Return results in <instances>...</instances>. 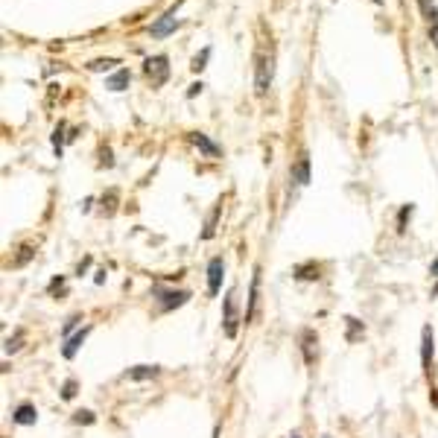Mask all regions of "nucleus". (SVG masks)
I'll use <instances>...</instances> for the list:
<instances>
[{
	"label": "nucleus",
	"instance_id": "nucleus-16",
	"mask_svg": "<svg viewBox=\"0 0 438 438\" xmlns=\"http://www.w3.org/2000/svg\"><path fill=\"white\" fill-rule=\"evenodd\" d=\"M129 82H132V73H129L126 67H120V70H114L112 76L105 79V88H108V91H126Z\"/></svg>",
	"mask_w": 438,
	"mask_h": 438
},
{
	"label": "nucleus",
	"instance_id": "nucleus-14",
	"mask_svg": "<svg viewBox=\"0 0 438 438\" xmlns=\"http://www.w3.org/2000/svg\"><path fill=\"white\" fill-rule=\"evenodd\" d=\"M35 421H39V409L32 404H18L12 409V424H18V427H32Z\"/></svg>",
	"mask_w": 438,
	"mask_h": 438
},
{
	"label": "nucleus",
	"instance_id": "nucleus-13",
	"mask_svg": "<svg viewBox=\"0 0 438 438\" xmlns=\"http://www.w3.org/2000/svg\"><path fill=\"white\" fill-rule=\"evenodd\" d=\"M88 336H91V324H85L82 331H76L73 336H67V339H65V348H62V357H65V359H73V357L79 354V348L85 345V339H88Z\"/></svg>",
	"mask_w": 438,
	"mask_h": 438
},
{
	"label": "nucleus",
	"instance_id": "nucleus-19",
	"mask_svg": "<svg viewBox=\"0 0 438 438\" xmlns=\"http://www.w3.org/2000/svg\"><path fill=\"white\" fill-rule=\"evenodd\" d=\"M418 6H421V15L427 18L430 27H438V6H435V0H418Z\"/></svg>",
	"mask_w": 438,
	"mask_h": 438
},
{
	"label": "nucleus",
	"instance_id": "nucleus-22",
	"mask_svg": "<svg viewBox=\"0 0 438 438\" xmlns=\"http://www.w3.org/2000/svg\"><path fill=\"white\" fill-rule=\"evenodd\" d=\"M120 65V59H94V62H88V70L100 73V70H112Z\"/></svg>",
	"mask_w": 438,
	"mask_h": 438
},
{
	"label": "nucleus",
	"instance_id": "nucleus-23",
	"mask_svg": "<svg viewBox=\"0 0 438 438\" xmlns=\"http://www.w3.org/2000/svg\"><path fill=\"white\" fill-rule=\"evenodd\" d=\"M76 392H79V380L76 377H67V380L62 383V400H73Z\"/></svg>",
	"mask_w": 438,
	"mask_h": 438
},
{
	"label": "nucleus",
	"instance_id": "nucleus-28",
	"mask_svg": "<svg viewBox=\"0 0 438 438\" xmlns=\"http://www.w3.org/2000/svg\"><path fill=\"white\" fill-rule=\"evenodd\" d=\"M96 415L91 409H79V412H73V424H94Z\"/></svg>",
	"mask_w": 438,
	"mask_h": 438
},
{
	"label": "nucleus",
	"instance_id": "nucleus-27",
	"mask_svg": "<svg viewBox=\"0 0 438 438\" xmlns=\"http://www.w3.org/2000/svg\"><path fill=\"white\" fill-rule=\"evenodd\" d=\"M62 140H65V123H59L56 132H53V149H56L59 158H62Z\"/></svg>",
	"mask_w": 438,
	"mask_h": 438
},
{
	"label": "nucleus",
	"instance_id": "nucleus-8",
	"mask_svg": "<svg viewBox=\"0 0 438 438\" xmlns=\"http://www.w3.org/2000/svg\"><path fill=\"white\" fill-rule=\"evenodd\" d=\"M258 307H260V266H254L251 284H249V304H246V313H242V322L251 324V319L258 315Z\"/></svg>",
	"mask_w": 438,
	"mask_h": 438
},
{
	"label": "nucleus",
	"instance_id": "nucleus-31",
	"mask_svg": "<svg viewBox=\"0 0 438 438\" xmlns=\"http://www.w3.org/2000/svg\"><path fill=\"white\" fill-rule=\"evenodd\" d=\"M62 286H65V275H59V278H53V281H50L47 292H56V289H62Z\"/></svg>",
	"mask_w": 438,
	"mask_h": 438
},
{
	"label": "nucleus",
	"instance_id": "nucleus-34",
	"mask_svg": "<svg viewBox=\"0 0 438 438\" xmlns=\"http://www.w3.org/2000/svg\"><path fill=\"white\" fill-rule=\"evenodd\" d=\"M430 39H432V44H435V50H438V27H430Z\"/></svg>",
	"mask_w": 438,
	"mask_h": 438
},
{
	"label": "nucleus",
	"instance_id": "nucleus-26",
	"mask_svg": "<svg viewBox=\"0 0 438 438\" xmlns=\"http://www.w3.org/2000/svg\"><path fill=\"white\" fill-rule=\"evenodd\" d=\"M117 196L120 193L117 190H108L105 196H103V211H105V216H112L114 213V205H117Z\"/></svg>",
	"mask_w": 438,
	"mask_h": 438
},
{
	"label": "nucleus",
	"instance_id": "nucleus-5",
	"mask_svg": "<svg viewBox=\"0 0 438 438\" xmlns=\"http://www.w3.org/2000/svg\"><path fill=\"white\" fill-rule=\"evenodd\" d=\"M432 357H435V331L432 324H424L421 331V371L432 386Z\"/></svg>",
	"mask_w": 438,
	"mask_h": 438
},
{
	"label": "nucleus",
	"instance_id": "nucleus-24",
	"mask_svg": "<svg viewBox=\"0 0 438 438\" xmlns=\"http://www.w3.org/2000/svg\"><path fill=\"white\" fill-rule=\"evenodd\" d=\"M21 345H23V331H15V336H9V339H6L3 351H6V354H18Z\"/></svg>",
	"mask_w": 438,
	"mask_h": 438
},
{
	"label": "nucleus",
	"instance_id": "nucleus-33",
	"mask_svg": "<svg viewBox=\"0 0 438 438\" xmlns=\"http://www.w3.org/2000/svg\"><path fill=\"white\" fill-rule=\"evenodd\" d=\"M430 400H432V406H438V388L430 386Z\"/></svg>",
	"mask_w": 438,
	"mask_h": 438
},
{
	"label": "nucleus",
	"instance_id": "nucleus-9",
	"mask_svg": "<svg viewBox=\"0 0 438 438\" xmlns=\"http://www.w3.org/2000/svg\"><path fill=\"white\" fill-rule=\"evenodd\" d=\"M222 281H225V260H222V254H216V258L208 260V295L211 298L219 295Z\"/></svg>",
	"mask_w": 438,
	"mask_h": 438
},
{
	"label": "nucleus",
	"instance_id": "nucleus-12",
	"mask_svg": "<svg viewBox=\"0 0 438 438\" xmlns=\"http://www.w3.org/2000/svg\"><path fill=\"white\" fill-rule=\"evenodd\" d=\"M158 374H161V365H132V368L123 371V380L143 383V380H155Z\"/></svg>",
	"mask_w": 438,
	"mask_h": 438
},
{
	"label": "nucleus",
	"instance_id": "nucleus-30",
	"mask_svg": "<svg viewBox=\"0 0 438 438\" xmlns=\"http://www.w3.org/2000/svg\"><path fill=\"white\" fill-rule=\"evenodd\" d=\"M100 155H103V161H100V167H114V158H112V149H100Z\"/></svg>",
	"mask_w": 438,
	"mask_h": 438
},
{
	"label": "nucleus",
	"instance_id": "nucleus-29",
	"mask_svg": "<svg viewBox=\"0 0 438 438\" xmlns=\"http://www.w3.org/2000/svg\"><path fill=\"white\" fill-rule=\"evenodd\" d=\"M79 322H82V315H79V313H73L70 319L65 322V327H62V336H65V339L73 336V331H76V324H79Z\"/></svg>",
	"mask_w": 438,
	"mask_h": 438
},
{
	"label": "nucleus",
	"instance_id": "nucleus-18",
	"mask_svg": "<svg viewBox=\"0 0 438 438\" xmlns=\"http://www.w3.org/2000/svg\"><path fill=\"white\" fill-rule=\"evenodd\" d=\"M345 324H348V333H345L348 342H357V339H362V336H365V324H362L359 319H354V315H348Z\"/></svg>",
	"mask_w": 438,
	"mask_h": 438
},
{
	"label": "nucleus",
	"instance_id": "nucleus-3",
	"mask_svg": "<svg viewBox=\"0 0 438 438\" xmlns=\"http://www.w3.org/2000/svg\"><path fill=\"white\" fill-rule=\"evenodd\" d=\"M143 73H146V79H149L152 88H161V85L169 79V59H167V53H158V56L146 59Z\"/></svg>",
	"mask_w": 438,
	"mask_h": 438
},
{
	"label": "nucleus",
	"instance_id": "nucleus-11",
	"mask_svg": "<svg viewBox=\"0 0 438 438\" xmlns=\"http://www.w3.org/2000/svg\"><path fill=\"white\" fill-rule=\"evenodd\" d=\"M187 140H190L193 146H196V149H199L205 158H219V155H222V146L213 143L208 135H205V132H190Z\"/></svg>",
	"mask_w": 438,
	"mask_h": 438
},
{
	"label": "nucleus",
	"instance_id": "nucleus-35",
	"mask_svg": "<svg viewBox=\"0 0 438 438\" xmlns=\"http://www.w3.org/2000/svg\"><path fill=\"white\" fill-rule=\"evenodd\" d=\"M103 281H105V272L100 269V272H96V275H94V284H103Z\"/></svg>",
	"mask_w": 438,
	"mask_h": 438
},
{
	"label": "nucleus",
	"instance_id": "nucleus-21",
	"mask_svg": "<svg viewBox=\"0 0 438 438\" xmlns=\"http://www.w3.org/2000/svg\"><path fill=\"white\" fill-rule=\"evenodd\" d=\"M415 213V205H404V208H400V213H397V234H404L406 231V222H409V216Z\"/></svg>",
	"mask_w": 438,
	"mask_h": 438
},
{
	"label": "nucleus",
	"instance_id": "nucleus-15",
	"mask_svg": "<svg viewBox=\"0 0 438 438\" xmlns=\"http://www.w3.org/2000/svg\"><path fill=\"white\" fill-rule=\"evenodd\" d=\"M292 278H295V281H319L322 278V266L319 263H298L295 269H292Z\"/></svg>",
	"mask_w": 438,
	"mask_h": 438
},
{
	"label": "nucleus",
	"instance_id": "nucleus-25",
	"mask_svg": "<svg viewBox=\"0 0 438 438\" xmlns=\"http://www.w3.org/2000/svg\"><path fill=\"white\" fill-rule=\"evenodd\" d=\"M32 254H35V249L30 246V242H27V246H21V254H18L15 260H12V266H15V269H21L23 263H30V260H32Z\"/></svg>",
	"mask_w": 438,
	"mask_h": 438
},
{
	"label": "nucleus",
	"instance_id": "nucleus-2",
	"mask_svg": "<svg viewBox=\"0 0 438 438\" xmlns=\"http://www.w3.org/2000/svg\"><path fill=\"white\" fill-rule=\"evenodd\" d=\"M152 298L158 304V313H173L185 307L190 301V289H176V286H152Z\"/></svg>",
	"mask_w": 438,
	"mask_h": 438
},
{
	"label": "nucleus",
	"instance_id": "nucleus-4",
	"mask_svg": "<svg viewBox=\"0 0 438 438\" xmlns=\"http://www.w3.org/2000/svg\"><path fill=\"white\" fill-rule=\"evenodd\" d=\"M240 313H237V289H228V295L222 301V331L228 339H237L240 331Z\"/></svg>",
	"mask_w": 438,
	"mask_h": 438
},
{
	"label": "nucleus",
	"instance_id": "nucleus-32",
	"mask_svg": "<svg viewBox=\"0 0 438 438\" xmlns=\"http://www.w3.org/2000/svg\"><path fill=\"white\" fill-rule=\"evenodd\" d=\"M202 88H205L202 82H193V85H190V91H187V100H193L196 94H202Z\"/></svg>",
	"mask_w": 438,
	"mask_h": 438
},
{
	"label": "nucleus",
	"instance_id": "nucleus-36",
	"mask_svg": "<svg viewBox=\"0 0 438 438\" xmlns=\"http://www.w3.org/2000/svg\"><path fill=\"white\" fill-rule=\"evenodd\" d=\"M430 275H432V278H438V258H435V263L430 266Z\"/></svg>",
	"mask_w": 438,
	"mask_h": 438
},
{
	"label": "nucleus",
	"instance_id": "nucleus-38",
	"mask_svg": "<svg viewBox=\"0 0 438 438\" xmlns=\"http://www.w3.org/2000/svg\"><path fill=\"white\" fill-rule=\"evenodd\" d=\"M289 438H301V435H298V432H292V435H289Z\"/></svg>",
	"mask_w": 438,
	"mask_h": 438
},
{
	"label": "nucleus",
	"instance_id": "nucleus-17",
	"mask_svg": "<svg viewBox=\"0 0 438 438\" xmlns=\"http://www.w3.org/2000/svg\"><path fill=\"white\" fill-rule=\"evenodd\" d=\"M219 216H222V202H216V205H213V211L208 213V219H205V231H202V240H211V237L216 234Z\"/></svg>",
	"mask_w": 438,
	"mask_h": 438
},
{
	"label": "nucleus",
	"instance_id": "nucleus-10",
	"mask_svg": "<svg viewBox=\"0 0 438 438\" xmlns=\"http://www.w3.org/2000/svg\"><path fill=\"white\" fill-rule=\"evenodd\" d=\"M289 178L295 181L298 187L310 185V152H307V149H301V155L295 158V164L289 167Z\"/></svg>",
	"mask_w": 438,
	"mask_h": 438
},
{
	"label": "nucleus",
	"instance_id": "nucleus-7",
	"mask_svg": "<svg viewBox=\"0 0 438 438\" xmlns=\"http://www.w3.org/2000/svg\"><path fill=\"white\" fill-rule=\"evenodd\" d=\"M298 345H301L304 362H307V365H315V359H319V333H315L313 327H301Z\"/></svg>",
	"mask_w": 438,
	"mask_h": 438
},
{
	"label": "nucleus",
	"instance_id": "nucleus-37",
	"mask_svg": "<svg viewBox=\"0 0 438 438\" xmlns=\"http://www.w3.org/2000/svg\"><path fill=\"white\" fill-rule=\"evenodd\" d=\"M371 3H377V6H380V3H383V0H371Z\"/></svg>",
	"mask_w": 438,
	"mask_h": 438
},
{
	"label": "nucleus",
	"instance_id": "nucleus-6",
	"mask_svg": "<svg viewBox=\"0 0 438 438\" xmlns=\"http://www.w3.org/2000/svg\"><path fill=\"white\" fill-rule=\"evenodd\" d=\"M181 3H185V0H178L176 6H169V9L164 12V15H161V18H158V21L152 23V27H149V35H152V39H167L169 32H176V30H178V18H176V9H178Z\"/></svg>",
	"mask_w": 438,
	"mask_h": 438
},
{
	"label": "nucleus",
	"instance_id": "nucleus-20",
	"mask_svg": "<svg viewBox=\"0 0 438 438\" xmlns=\"http://www.w3.org/2000/svg\"><path fill=\"white\" fill-rule=\"evenodd\" d=\"M208 59H211V47H205L202 53H196V56H193V62H190V70H193V73H202L205 67H208Z\"/></svg>",
	"mask_w": 438,
	"mask_h": 438
},
{
	"label": "nucleus",
	"instance_id": "nucleus-1",
	"mask_svg": "<svg viewBox=\"0 0 438 438\" xmlns=\"http://www.w3.org/2000/svg\"><path fill=\"white\" fill-rule=\"evenodd\" d=\"M272 76H275V50H258L254 56V94L266 96L272 88Z\"/></svg>",
	"mask_w": 438,
	"mask_h": 438
}]
</instances>
